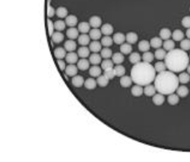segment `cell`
I'll return each mask as SVG.
<instances>
[{
	"mask_svg": "<svg viewBox=\"0 0 190 162\" xmlns=\"http://www.w3.org/2000/svg\"><path fill=\"white\" fill-rule=\"evenodd\" d=\"M179 101H180V96L177 94L172 93L168 96V102L170 105H173V106L177 105L179 103Z\"/></svg>",
	"mask_w": 190,
	"mask_h": 162,
	"instance_id": "f35d334b",
	"label": "cell"
},
{
	"mask_svg": "<svg viewBox=\"0 0 190 162\" xmlns=\"http://www.w3.org/2000/svg\"><path fill=\"white\" fill-rule=\"evenodd\" d=\"M156 73L154 66L143 61L134 64L131 70V77L134 84L146 86L152 84L155 80Z\"/></svg>",
	"mask_w": 190,
	"mask_h": 162,
	"instance_id": "6da1fadb",
	"label": "cell"
},
{
	"mask_svg": "<svg viewBox=\"0 0 190 162\" xmlns=\"http://www.w3.org/2000/svg\"><path fill=\"white\" fill-rule=\"evenodd\" d=\"M47 23H48V34H49L50 36H52V34L54 33V29H55V27H54V23H52V20H51V19H49L47 20Z\"/></svg>",
	"mask_w": 190,
	"mask_h": 162,
	"instance_id": "11a10c76",
	"label": "cell"
},
{
	"mask_svg": "<svg viewBox=\"0 0 190 162\" xmlns=\"http://www.w3.org/2000/svg\"><path fill=\"white\" fill-rule=\"evenodd\" d=\"M66 52L67 51L65 48L59 47V48H56L54 50V55L56 58V59H63L64 58H66V55H67Z\"/></svg>",
	"mask_w": 190,
	"mask_h": 162,
	"instance_id": "e0dca14e",
	"label": "cell"
},
{
	"mask_svg": "<svg viewBox=\"0 0 190 162\" xmlns=\"http://www.w3.org/2000/svg\"><path fill=\"white\" fill-rule=\"evenodd\" d=\"M178 76L171 71L158 73L154 80V85L159 93L170 95L177 91L179 85Z\"/></svg>",
	"mask_w": 190,
	"mask_h": 162,
	"instance_id": "3957f363",
	"label": "cell"
},
{
	"mask_svg": "<svg viewBox=\"0 0 190 162\" xmlns=\"http://www.w3.org/2000/svg\"><path fill=\"white\" fill-rule=\"evenodd\" d=\"M172 37H173V39L174 40V41H177V42L180 41V42H181V40L184 39V34L180 29H176V30H174V31H173V33H172Z\"/></svg>",
	"mask_w": 190,
	"mask_h": 162,
	"instance_id": "4316f807",
	"label": "cell"
},
{
	"mask_svg": "<svg viewBox=\"0 0 190 162\" xmlns=\"http://www.w3.org/2000/svg\"><path fill=\"white\" fill-rule=\"evenodd\" d=\"M68 10L64 7H60L56 10V15L58 18L63 19V18H66L68 16Z\"/></svg>",
	"mask_w": 190,
	"mask_h": 162,
	"instance_id": "ee69618b",
	"label": "cell"
},
{
	"mask_svg": "<svg viewBox=\"0 0 190 162\" xmlns=\"http://www.w3.org/2000/svg\"><path fill=\"white\" fill-rule=\"evenodd\" d=\"M177 94L180 96V97L184 98L186 97L187 95L189 94V90L187 86H185L184 84H182L181 86H178V88L177 89Z\"/></svg>",
	"mask_w": 190,
	"mask_h": 162,
	"instance_id": "9c48e42d",
	"label": "cell"
},
{
	"mask_svg": "<svg viewBox=\"0 0 190 162\" xmlns=\"http://www.w3.org/2000/svg\"><path fill=\"white\" fill-rule=\"evenodd\" d=\"M167 55V52L164 49H162V48H158L156 49V51L154 53L155 55V58L157 59L158 60H163V59H165V56Z\"/></svg>",
	"mask_w": 190,
	"mask_h": 162,
	"instance_id": "60d3db41",
	"label": "cell"
},
{
	"mask_svg": "<svg viewBox=\"0 0 190 162\" xmlns=\"http://www.w3.org/2000/svg\"><path fill=\"white\" fill-rule=\"evenodd\" d=\"M64 47L67 52H74L77 48V44L73 39H68L64 44Z\"/></svg>",
	"mask_w": 190,
	"mask_h": 162,
	"instance_id": "ffe728a7",
	"label": "cell"
},
{
	"mask_svg": "<svg viewBox=\"0 0 190 162\" xmlns=\"http://www.w3.org/2000/svg\"><path fill=\"white\" fill-rule=\"evenodd\" d=\"M178 80L180 84H188V83L190 81V75L188 74V72H182L180 73V75L178 76Z\"/></svg>",
	"mask_w": 190,
	"mask_h": 162,
	"instance_id": "836d02e7",
	"label": "cell"
},
{
	"mask_svg": "<svg viewBox=\"0 0 190 162\" xmlns=\"http://www.w3.org/2000/svg\"><path fill=\"white\" fill-rule=\"evenodd\" d=\"M57 64L59 66L60 69L61 71H65L66 68V65L65 61H63L62 59H57Z\"/></svg>",
	"mask_w": 190,
	"mask_h": 162,
	"instance_id": "9f6ffc18",
	"label": "cell"
},
{
	"mask_svg": "<svg viewBox=\"0 0 190 162\" xmlns=\"http://www.w3.org/2000/svg\"><path fill=\"white\" fill-rule=\"evenodd\" d=\"M78 72V67L77 66H75L74 64H69L66 66V68L65 70V72L68 76H74L77 74Z\"/></svg>",
	"mask_w": 190,
	"mask_h": 162,
	"instance_id": "8992f818",
	"label": "cell"
},
{
	"mask_svg": "<svg viewBox=\"0 0 190 162\" xmlns=\"http://www.w3.org/2000/svg\"><path fill=\"white\" fill-rule=\"evenodd\" d=\"M109 79L104 75H100L97 78V84L101 87V88H105L109 84Z\"/></svg>",
	"mask_w": 190,
	"mask_h": 162,
	"instance_id": "e575fe53",
	"label": "cell"
},
{
	"mask_svg": "<svg viewBox=\"0 0 190 162\" xmlns=\"http://www.w3.org/2000/svg\"><path fill=\"white\" fill-rule=\"evenodd\" d=\"M102 31L98 28H93L91 29L90 32H89V35L91 39L93 40H98L101 39L102 36Z\"/></svg>",
	"mask_w": 190,
	"mask_h": 162,
	"instance_id": "d4e9b609",
	"label": "cell"
},
{
	"mask_svg": "<svg viewBox=\"0 0 190 162\" xmlns=\"http://www.w3.org/2000/svg\"><path fill=\"white\" fill-rule=\"evenodd\" d=\"M162 39L160 37H153L152 39H151L150 40V44H151V47H152L155 49H158V48H160V47L163 46V41H162Z\"/></svg>",
	"mask_w": 190,
	"mask_h": 162,
	"instance_id": "603a6c76",
	"label": "cell"
},
{
	"mask_svg": "<svg viewBox=\"0 0 190 162\" xmlns=\"http://www.w3.org/2000/svg\"><path fill=\"white\" fill-rule=\"evenodd\" d=\"M112 55H113L112 50L110 49L109 48H104L101 50V56L104 59H110V57H112Z\"/></svg>",
	"mask_w": 190,
	"mask_h": 162,
	"instance_id": "c3c4849f",
	"label": "cell"
},
{
	"mask_svg": "<svg viewBox=\"0 0 190 162\" xmlns=\"http://www.w3.org/2000/svg\"><path fill=\"white\" fill-rule=\"evenodd\" d=\"M163 49L165 50L166 52H169L172 51L175 48V41L173 39H167L164 40V42L163 43Z\"/></svg>",
	"mask_w": 190,
	"mask_h": 162,
	"instance_id": "ab89813d",
	"label": "cell"
},
{
	"mask_svg": "<svg viewBox=\"0 0 190 162\" xmlns=\"http://www.w3.org/2000/svg\"><path fill=\"white\" fill-rule=\"evenodd\" d=\"M131 92L134 96L135 97H139V96H141V95L144 94V88H143V86L139 85V84H135L131 88Z\"/></svg>",
	"mask_w": 190,
	"mask_h": 162,
	"instance_id": "d6986e66",
	"label": "cell"
},
{
	"mask_svg": "<svg viewBox=\"0 0 190 162\" xmlns=\"http://www.w3.org/2000/svg\"><path fill=\"white\" fill-rule=\"evenodd\" d=\"M181 48L184 51H189L190 50V39H184L181 41Z\"/></svg>",
	"mask_w": 190,
	"mask_h": 162,
	"instance_id": "f907efd6",
	"label": "cell"
},
{
	"mask_svg": "<svg viewBox=\"0 0 190 162\" xmlns=\"http://www.w3.org/2000/svg\"><path fill=\"white\" fill-rule=\"evenodd\" d=\"M90 37L87 34H81V35H79L77 40H78V44L81 46H86L90 43Z\"/></svg>",
	"mask_w": 190,
	"mask_h": 162,
	"instance_id": "44dd1931",
	"label": "cell"
},
{
	"mask_svg": "<svg viewBox=\"0 0 190 162\" xmlns=\"http://www.w3.org/2000/svg\"><path fill=\"white\" fill-rule=\"evenodd\" d=\"M78 23V19L73 15H69L66 18V23L69 27H75Z\"/></svg>",
	"mask_w": 190,
	"mask_h": 162,
	"instance_id": "2e32d148",
	"label": "cell"
},
{
	"mask_svg": "<svg viewBox=\"0 0 190 162\" xmlns=\"http://www.w3.org/2000/svg\"><path fill=\"white\" fill-rule=\"evenodd\" d=\"M101 31L104 35H110L114 32V27L110 23H105L101 27Z\"/></svg>",
	"mask_w": 190,
	"mask_h": 162,
	"instance_id": "4fadbf2b",
	"label": "cell"
},
{
	"mask_svg": "<svg viewBox=\"0 0 190 162\" xmlns=\"http://www.w3.org/2000/svg\"><path fill=\"white\" fill-rule=\"evenodd\" d=\"M172 36V31L169 28H162L160 31H159V37L163 40H167L169 39Z\"/></svg>",
	"mask_w": 190,
	"mask_h": 162,
	"instance_id": "d6a6232c",
	"label": "cell"
},
{
	"mask_svg": "<svg viewBox=\"0 0 190 162\" xmlns=\"http://www.w3.org/2000/svg\"><path fill=\"white\" fill-rule=\"evenodd\" d=\"M189 55L185 51L178 48H174L169 51L165 56V64L167 69L174 73L182 72L186 70L189 64Z\"/></svg>",
	"mask_w": 190,
	"mask_h": 162,
	"instance_id": "7a4b0ae2",
	"label": "cell"
},
{
	"mask_svg": "<svg viewBox=\"0 0 190 162\" xmlns=\"http://www.w3.org/2000/svg\"><path fill=\"white\" fill-rule=\"evenodd\" d=\"M181 24L185 28H190V16H184L181 20Z\"/></svg>",
	"mask_w": 190,
	"mask_h": 162,
	"instance_id": "db71d44e",
	"label": "cell"
},
{
	"mask_svg": "<svg viewBox=\"0 0 190 162\" xmlns=\"http://www.w3.org/2000/svg\"><path fill=\"white\" fill-rule=\"evenodd\" d=\"M89 23L93 28H98L102 26V19L98 16H94L90 18Z\"/></svg>",
	"mask_w": 190,
	"mask_h": 162,
	"instance_id": "5b68a950",
	"label": "cell"
},
{
	"mask_svg": "<svg viewBox=\"0 0 190 162\" xmlns=\"http://www.w3.org/2000/svg\"><path fill=\"white\" fill-rule=\"evenodd\" d=\"M66 60L69 64H74L78 61V55L73 52H70L66 55Z\"/></svg>",
	"mask_w": 190,
	"mask_h": 162,
	"instance_id": "52a82bcc",
	"label": "cell"
},
{
	"mask_svg": "<svg viewBox=\"0 0 190 162\" xmlns=\"http://www.w3.org/2000/svg\"><path fill=\"white\" fill-rule=\"evenodd\" d=\"M66 35L69 39H76L79 36L78 29L75 28V27H70L66 31Z\"/></svg>",
	"mask_w": 190,
	"mask_h": 162,
	"instance_id": "7c38bea8",
	"label": "cell"
},
{
	"mask_svg": "<svg viewBox=\"0 0 190 162\" xmlns=\"http://www.w3.org/2000/svg\"><path fill=\"white\" fill-rule=\"evenodd\" d=\"M114 43H115L116 44L121 45V44H124L126 41V35L122 32H118L114 35L113 37Z\"/></svg>",
	"mask_w": 190,
	"mask_h": 162,
	"instance_id": "9a60e30c",
	"label": "cell"
},
{
	"mask_svg": "<svg viewBox=\"0 0 190 162\" xmlns=\"http://www.w3.org/2000/svg\"><path fill=\"white\" fill-rule=\"evenodd\" d=\"M102 46V44L98 40H93L92 42L90 43L89 48H90V52H92L93 53H98V52H101Z\"/></svg>",
	"mask_w": 190,
	"mask_h": 162,
	"instance_id": "277c9868",
	"label": "cell"
},
{
	"mask_svg": "<svg viewBox=\"0 0 190 162\" xmlns=\"http://www.w3.org/2000/svg\"><path fill=\"white\" fill-rule=\"evenodd\" d=\"M101 67H102V69H103L104 71L107 70V69L110 68H113L114 67L113 60L110 59H104L103 61H102V63H101Z\"/></svg>",
	"mask_w": 190,
	"mask_h": 162,
	"instance_id": "bcb514c9",
	"label": "cell"
},
{
	"mask_svg": "<svg viewBox=\"0 0 190 162\" xmlns=\"http://www.w3.org/2000/svg\"><path fill=\"white\" fill-rule=\"evenodd\" d=\"M145 88H144V93L147 95V96H153L156 94V89L155 85H152V84H148V85L144 86Z\"/></svg>",
	"mask_w": 190,
	"mask_h": 162,
	"instance_id": "484cf974",
	"label": "cell"
},
{
	"mask_svg": "<svg viewBox=\"0 0 190 162\" xmlns=\"http://www.w3.org/2000/svg\"><path fill=\"white\" fill-rule=\"evenodd\" d=\"M51 38H52V42L55 43V44H61L65 39V36L61 32L57 31V32H54Z\"/></svg>",
	"mask_w": 190,
	"mask_h": 162,
	"instance_id": "74e56055",
	"label": "cell"
},
{
	"mask_svg": "<svg viewBox=\"0 0 190 162\" xmlns=\"http://www.w3.org/2000/svg\"><path fill=\"white\" fill-rule=\"evenodd\" d=\"M90 25L88 22H81L78 24V31L81 34H87L90 31Z\"/></svg>",
	"mask_w": 190,
	"mask_h": 162,
	"instance_id": "ac0fdd59",
	"label": "cell"
},
{
	"mask_svg": "<svg viewBox=\"0 0 190 162\" xmlns=\"http://www.w3.org/2000/svg\"><path fill=\"white\" fill-rule=\"evenodd\" d=\"M66 27V22L62 21V20H57L54 23V27L57 31H61L65 30Z\"/></svg>",
	"mask_w": 190,
	"mask_h": 162,
	"instance_id": "681fc988",
	"label": "cell"
},
{
	"mask_svg": "<svg viewBox=\"0 0 190 162\" xmlns=\"http://www.w3.org/2000/svg\"><path fill=\"white\" fill-rule=\"evenodd\" d=\"M164 95L161 93H157L152 96V101H153L154 104L156 106H161L163 103H164Z\"/></svg>",
	"mask_w": 190,
	"mask_h": 162,
	"instance_id": "5bb4252c",
	"label": "cell"
},
{
	"mask_svg": "<svg viewBox=\"0 0 190 162\" xmlns=\"http://www.w3.org/2000/svg\"><path fill=\"white\" fill-rule=\"evenodd\" d=\"M97 80H94V78H88L85 80L84 85L85 88L89 90H93L97 87Z\"/></svg>",
	"mask_w": 190,
	"mask_h": 162,
	"instance_id": "1f68e13d",
	"label": "cell"
},
{
	"mask_svg": "<svg viewBox=\"0 0 190 162\" xmlns=\"http://www.w3.org/2000/svg\"><path fill=\"white\" fill-rule=\"evenodd\" d=\"M50 0H48V7H47V16H48V18H52L53 17L54 15L56 14V11H55V9H54L52 7L50 6Z\"/></svg>",
	"mask_w": 190,
	"mask_h": 162,
	"instance_id": "f5cc1de1",
	"label": "cell"
},
{
	"mask_svg": "<svg viewBox=\"0 0 190 162\" xmlns=\"http://www.w3.org/2000/svg\"><path fill=\"white\" fill-rule=\"evenodd\" d=\"M112 60L114 64H121L124 61V55L122 52H116L112 55Z\"/></svg>",
	"mask_w": 190,
	"mask_h": 162,
	"instance_id": "4dcf8cb0",
	"label": "cell"
},
{
	"mask_svg": "<svg viewBox=\"0 0 190 162\" xmlns=\"http://www.w3.org/2000/svg\"><path fill=\"white\" fill-rule=\"evenodd\" d=\"M155 59V55L154 54H152V52H144L142 55V59L144 62H146V63H151Z\"/></svg>",
	"mask_w": 190,
	"mask_h": 162,
	"instance_id": "7dc6e473",
	"label": "cell"
},
{
	"mask_svg": "<svg viewBox=\"0 0 190 162\" xmlns=\"http://www.w3.org/2000/svg\"><path fill=\"white\" fill-rule=\"evenodd\" d=\"M120 52L123 54V55H129L132 52V46L131 44H123L120 45Z\"/></svg>",
	"mask_w": 190,
	"mask_h": 162,
	"instance_id": "8d00e7d4",
	"label": "cell"
},
{
	"mask_svg": "<svg viewBox=\"0 0 190 162\" xmlns=\"http://www.w3.org/2000/svg\"><path fill=\"white\" fill-rule=\"evenodd\" d=\"M139 39L138 35L135 32H128L126 35V40L127 42L130 44H136L137 41Z\"/></svg>",
	"mask_w": 190,
	"mask_h": 162,
	"instance_id": "7402d4cb",
	"label": "cell"
},
{
	"mask_svg": "<svg viewBox=\"0 0 190 162\" xmlns=\"http://www.w3.org/2000/svg\"><path fill=\"white\" fill-rule=\"evenodd\" d=\"M138 48L140 52H148L151 48V44L148 40H141L138 44Z\"/></svg>",
	"mask_w": 190,
	"mask_h": 162,
	"instance_id": "f1b7e54d",
	"label": "cell"
},
{
	"mask_svg": "<svg viewBox=\"0 0 190 162\" xmlns=\"http://www.w3.org/2000/svg\"><path fill=\"white\" fill-rule=\"evenodd\" d=\"M185 35H186L187 38L189 39H190V28L187 29V31H186V33H185Z\"/></svg>",
	"mask_w": 190,
	"mask_h": 162,
	"instance_id": "6f0895ef",
	"label": "cell"
},
{
	"mask_svg": "<svg viewBox=\"0 0 190 162\" xmlns=\"http://www.w3.org/2000/svg\"><path fill=\"white\" fill-rule=\"evenodd\" d=\"M114 40L113 38L110 36V35H105L104 37H102V39H101V44H102V46H104L105 48H109L113 44Z\"/></svg>",
	"mask_w": 190,
	"mask_h": 162,
	"instance_id": "b9f144b4",
	"label": "cell"
},
{
	"mask_svg": "<svg viewBox=\"0 0 190 162\" xmlns=\"http://www.w3.org/2000/svg\"><path fill=\"white\" fill-rule=\"evenodd\" d=\"M102 56L98 53H93L90 55L89 60L93 65H98L102 63Z\"/></svg>",
	"mask_w": 190,
	"mask_h": 162,
	"instance_id": "cb8c5ba5",
	"label": "cell"
},
{
	"mask_svg": "<svg viewBox=\"0 0 190 162\" xmlns=\"http://www.w3.org/2000/svg\"><path fill=\"white\" fill-rule=\"evenodd\" d=\"M114 70L116 76L122 77L123 76H125V73H126V69H125V67L121 64L116 65L115 67H114Z\"/></svg>",
	"mask_w": 190,
	"mask_h": 162,
	"instance_id": "7bdbcfd3",
	"label": "cell"
},
{
	"mask_svg": "<svg viewBox=\"0 0 190 162\" xmlns=\"http://www.w3.org/2000/svg\"><path fill=\"white\" fill-rule=\"evenodd\" d=\"M186 70H187V72H188V74L190 75V63H189V64H188V67H187Z\"/></svg>",
	"mask_w": 190,
	"mask_h": 162,
	"instance_id": "680465c9",
	"label": "cell"
},
{
	"mask_svg": "<svg viewBox=\"0 0 190 162\" xmlns=\"http://www.w3.org/2000/svg\"><path fill=\"white\" fill-rule=\"evenodd\" d=\"M90 60L86 59L85 58H81L77 61V67L81 71H86L90 68Z\"/></svg>",
	"mask_w": 190,
	"mask_h": 162,
	"instance_id": "ba28073f",
	"label": "cell"
},
{
	"mask_svg": "<svg viewBox=\"0 0 190 162\" xmlns=\"http://www.w3.org/2000/svg\"><path fill=\"white\" fill-rule=\"evenodd\" d=\"M90 50L86 46H81L77 51V55L81 58H87L90 55Z\"/></svg>",
	"mask_w": 190,
	"mask_h": 162,
	"instance_id": "f546056e",
	"label": "cell"
},
{
	"mask_svg": "<svg viewBox=\"0 0 190 162\" xmlns=\"http://www.w3.org/2000/svg\"><path fill=\"white\" fill-rule=\"evenodd\" d=\"M103 75L107 77L110 80H113V79L114 78V76H116L115 72H114V67L113 68H110V69H107V70L104 71Z\"/></svg>",
	"mask_w": 190,
	"mask_h": 162,
	"instance_id": "816d5d0a",
	"label": "cell"
},
{
	"mask_svg": "<svg viewBox=\"0 0 190 162\" xmlns=\"http://www.w3.org/2000/svg\"><path fill=\"white\" fill-rule=\"evenodd\" d=\"M141 55L138 53V52H131L129 56V60L132 64H136V63L141 62Z\"/></svg>",
	"mask_w": 190,
	"mask_h": 162,
	"instance_id": "d590c367",
	"label": "cell"
},
{
	"mask_svg": "<svg viewBox=\"0 0 190 162\" xmlns=\"http://www.w3.org/2000/svg\"><path fill=\"white\" fill-rule=\"evenodd\" d=\"M189 58H190V54H189Z\"/></svg>",
	"mask_w": 190,
	"mask_h": 162,
	"instance_id": "91938a15",
	"label": "cell"
},
{
	"mask_svg": "<svg viewBox=\"0 0 190 162\" xmlns=\"http://www.w3.org/2000/svg\"><path fill=\"white\" fill-rule=\"evenodd\" d=\"M189 12H190V8H189Z\"/></svg>",
	"mask_w": 190,
	"mask_h": 162,
	"instance_id": "94428289",
	"label": "cell"
},
{
	"mask_svg": "<svg viewBox=\"0 0 190 162\" xmlns=\"http://www.w3.org/2000/svg\"><path fill=\"white\" fill-rule=\"evenodd\" d=\"M85 80L84 78H83L81 76H78V75H76L74 76H73V79H72V84L74 87L76 88H81L84 85Z\"/></svg>",
	"mask_w": 190,
	"mask_h": 162,
	"instance_id": "8fae6325",
	"label": "cell"
},
{
	"mask_svg": "<svg viewBox=\"0 0 190 162\" xmlns=\"http://www.w3.org/2000/svg\"><path fill=\"white\" fill-rule=\"evenodd\" d=\"M154 68H155V70H156V72L160 73V72H164V71H166L167 67H166L165 63L160 60V61L156 62V63H155Z\"/></svg>",
	"mask_w": 190,
	"mask_h": 162,
	"instance_id": "f6af8a7d",
	"label": "cell"
},
{
	"mask_svg": "<svg viewBox=\"0 0 190 162\" xmlns=\"http://www.w3.org/2000/svg\"><path fill=\"white\" fill-rule=\"evenodd\" d=\"M132 82L133 80L131 79V77L128 76H123L120 79V84H121L123 88H129V87H131Z\"/></svg>",
	"mask_w": 190,
	"mask_h": 162,
	"instance_id": "83f0119b",
	"label": "cell"
},
{
	"mask_svg": "<svg viewBox=\"0 0 190 162\" xmlns=\"http://www.w3.org/2000/svg\"><path fill=\"white\" fill-rule=\"evenodd\" d=\"M89 74L92 77H98L100 75H102V67H100L98 65H93L89 68Z\"/></svg>",
	"mask_w": 190,
	"mask_h": 162,
	"instance_id": "30bf717a",
	"label": "cell"
}]
</instances>
